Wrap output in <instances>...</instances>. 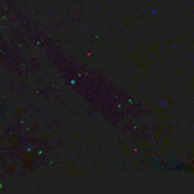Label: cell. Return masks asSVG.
Masks as SVG:
<instances>
[{
    "label": "cell",
    "instance_id": "cell-1",
    "mask_svg": "<svg viewBox=\"0 0 194 194\" xmlns=\"http://www.w3.org/2000/svg\"><path fill=\"white\" fill-rule=\"evenodd\" d=\"M189 169L187 164L179 161L175 158H169L167 160L162 162V170L168 171H188Z\"/></svg>",
    "mask_w": 194,
    "mask_h": 194
},
{
    "label": "cell",
    "instance_id": "cell-2",
    "mask_svg": "<svg viewBox=\"0 0 194 194\" xmlns=\"http://www.w3.org/2000/svg\"><path fill=\"white\" fill-rule=\"evenodd\" d=\"M7 105L4 99H2L0 97V119H2V116H5V114L7 113Z\"/></svg>",
    "mask_w": 194,
    "mask_h": 194
}]
</instances>
